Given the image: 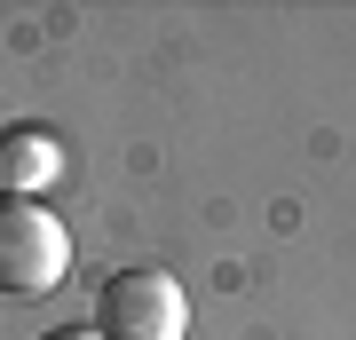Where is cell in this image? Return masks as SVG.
I'll return each instance as SVG.
<instances>
[{
    "label": "cell",
    "mask_w": 356,
    "mask_h": 340,
    "mask_svg": "<svg viewBox=\"0 0 356 340\" xmlns=\"http://www.w3.org/2000/svg\"><path fill=\"white\" fill-rule=\"evenodd\" d=\"M95 332L103 340H182L191 332V293L166 269H119L95 293Z\"/></svg>",
    "instance_id": "7a4b0ae2"
},
{
    "label": "cell",
    "mask_w": 356,
    "mask_h": 340,
    "mask_svg": "<svg viewBox=\"0 0 356 340\" xmlns=\"http://www.w3.org/2000/svg\"><path fill=\"white\" fill-rule=\"evenodd\" d=\"M56 135H40V127H16V135H0V198H32L40 182H56Z\"/></svg>",
    "instance_id": "3957f363"
},
{
    "label": "cell",
    "mask_w": 356,
    "mask_h": 340,
    "mask_svg": "<svg viewBox=\"0 0 356 340\" xmlns=\"http://www.w3.org/2000/svg\"><path fill=\"white\" fill-rule=\"evenodd\" d=\"M72 269V229L40 198H0V293L8 301H40Z\"/></svg>",
    "instance_id": "6da1fadb"
},
{
    "label": "cell",
    "mask_w": 356,
    "mask_h": 340,
    "mask_svg": "<svg viewBox=\"0 0 356 340\" xmlns=\"http://www.w3.org/2000/svg\"><path fill=\"white\" fill-rule=\"evenodd\" d=\"M40 340H103L95 325H56V332H40Z\"/></svg>",
    "instance_id": "277c9868"
}]
</instances>
